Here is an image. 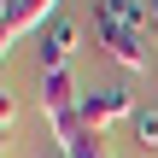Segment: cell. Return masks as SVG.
Listing matches in <instances>:
<instances>
[{
    "label": "cell",
    "instance_id": "obj_1",
    "mask_svg": "<svg viewBox=\"0 0 158 158\" xmlns=\"http://www.w3.org/2000/svg\"><path fill=\"white\" fill-rule=\"evenodd\" d=\"M94 41L106 47V59L111 64H123V70H147V29H129V23H111V18H94Z\"/></svg>",
    "mask_w": 158,
    "mask_h": 158
},
{
    "label": "cell",
    "instance_id": "obj_2",
    "mask_svg": "<svg viewBox=\"0 0 158 158\" xmlns=\"http://www.w3.org/2000/svg\"><path fill=\"white\" fill-rule=\"evenodd\" d=\"M82 123H88L94 135H106V129H117V123H135L129 88H94V94H82Z\"/></svg>",
    "mask_w": 158,
    "mask_h": 158
},
{
    "label": "cell",
    "instance_id": "obj_3",
    "mask_svg": "<svg viewBox=\"0 0 158 158\" xmlns=\"http://www.w3.org/2000/svg\"><path fill=\"white\" fill-rule=\"evenodd\" d=\"M76 53H82V23L53 18V23L41 29V70H70Z\"/></svg>",
    "mask_w": 158,
    "mask_h": 158
},
{
    "label": "cell",
    "instance_id": "obj_4",
    "mask_svg": "<svg viewBox=\"0 0 158 158\" xmlns=\"http://www.w3.org/2000/svg\"><path fill=\"white\" fill-rule=\"evenodd\" d=\"M76 106H82L76 76H70V70H41V111H47V117H64V111H76Z\"/></svg>",
    "mask_w": 158,
    "mask_h": 158
},
{
    "label": "cell",
    "instance_id": "obj_5",
    "mask_svg": "<svg viewBox=\"0 0 158 158\" xmlns=\"http://www.w3.org/2000/svg\"><path fill=\"white\" fill-rule=\"evenodd\" d=\"M59 18V0H18V12H12V35H29V29H47Z\"/></svg>",
    "mask_w": 158,
    "mask_h": 158
},
{
    "label": "cell",
    "instance_id": "obj_6",
    "mask_svg": "<svg viewBox=\"0 0 158 158\" xmlns=\"http://www.w3.org/2000/svg\"><path fill=\"white\" fill-rule=\"evenodd\" d=\"M94 18H111V23L147 29V0H94Z\"/></svg>",
    "mask_w": 158,
    "mask_h": 158
},
{
    "label": "cell",
    "instance_id": "obj_7",
    "mask_svg": "<svg viewBox=\"0 0 158 158\" xmlns=\"http://www.w3.org/2000/svg\"><path fill=\"white\" fill-rule=\"evenodd\" d=\"M129 129H135V141H141V147H158V111H152V106H141Z\"/></svg>",
    "mask_w": 158,
    "mask_h": 158
},
{
    "label": "cell",
    "instance_id": "obj_8",
    "mask_svg": "<svg viewBox=\"0 0 158 158\" xmlns=\"http://www.w3.org/2000/svg\"><path fill=\"white\" fill-rule=\"evenodd\" d=\"M12 123H18V100L0 88V129H12Z\"/></svg>",
    "mask_w": 158,
    "mask_h": 158
},
{
    "label": "cell",
    "instance_id": "obj_9",
    "mask_svg": "<svg viewBox=\"0 0 158 158\" xmlns=\"http://www.w3.org/2000/svg\"><path fill=\"white\" fill-rule=\"evenodd\" d=\"M147 35L158 41V0H147Z\"/></svg>",
    "mask_w": 158,
    "mask_h": 158
},
{
    "label": "cell",
    "instance_id": "obj_10",
    "mask_svg": "<svg viewBox=\"0 0 158 158\" xmlns=\"http://www.w3.org/2000/svg\"><path fill=\"white\" fill-rule=\"evenodd\" d=\"M12 12H18V0H0V23H12Z\"/></svg>",
    "mask_w": 158,
    "mask_h": 158
}]
</instances>
